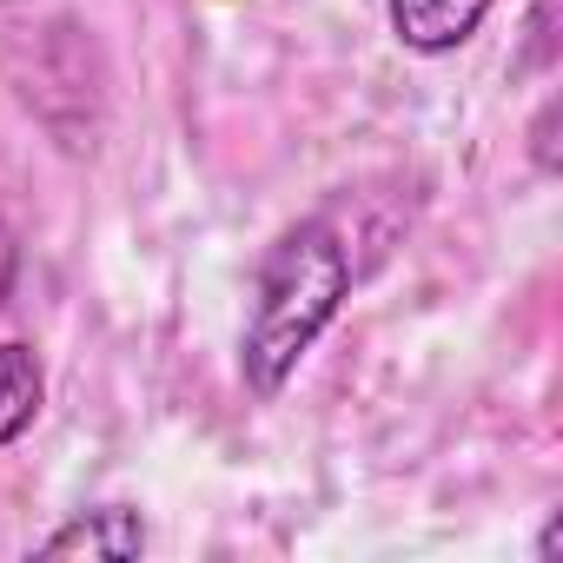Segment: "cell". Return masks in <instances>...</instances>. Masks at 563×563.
<instances>
[{"label":"cell","instance_id":"obj_1","mask_svg":"<svg viewBox=\"0 0 563 563\" xmlns=\"http://www.w3.org/2000/svg\"><path fill=\"white\" fill-rule=\"evenodd\" d=\"M345 292H352V252H345L332 219H299L265 245L252 312H245V339H239V378H245L252 398L286 391L299 358L339 319Z\"/></svg>","mask_w":563,"mask_h":563},{"label":"cell","instance_id":"obj_2","mask_svg":"<svg viewBox=\"0 0 563 563\" xmlns=\"http://www.w3.org/2000/svg\"><path fill=\"white\" fill-rule=\"evenodd\" d=\"M490 14V0H391V34L411 54H457Z\"/></svg>","mask_w":563,"mask_h":563},{"label":"cell","instance_id":"obj_3","mask_svg":"<svg viewBox=\"0 0 563 563\" xmlns=\"http://www.w3.org/2000/svg\"><path fill=\"white\" fill-rule=\"evenodd\" d=\"M140 550H146V523L126 504L87 510V517H74V523H60L54 537L34 543V556H107V563H133Z\"/></svg>","mask_w":563,"mask_h":563},{"label":"cell","instance_id":"obj_4","mask_svg":"<svg viewBox=\"0 0 563 563\" xmlns=\"http://www.w3.org/2000/svg\"><path fill=\"white\" fill-rule=\"evenodd\" d=\"M41 398H47V378H41V358L8 339L0 345V444H14L34 418H41Z\"/></svg>","mask_w":563,"mask_h":563},{"label":"cell","instance_id":"obj_5","mask_svg":"<svg viewBox=\"0 0 563 563\" xmlns=\"http://www.w3.org/2000/svg\"><path fill=\"white\" fill-rule=\"evenodd\" d=\"M14 278H21V239H14V225H8V219H0V306H8Z\"/></svg>","mask_w":563,"mask_h":563}]
</instances>
